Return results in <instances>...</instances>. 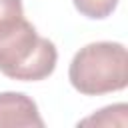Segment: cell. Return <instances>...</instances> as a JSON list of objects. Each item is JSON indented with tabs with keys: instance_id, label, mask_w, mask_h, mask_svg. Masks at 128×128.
<instances>
[{
	"instance_id": "obj_2",
	"label": "cell",
	"mask_w": 128,
	"mask_h": 128,
	"mask_svg": "<svg viewBox=\"0 0 128 128\" xmlns=\"http://www.w3.org/2000/svg\"><path fill=\"white\" fill-rule=\"evenodd\" d=\"M70 84L86 96L118 92L128 84V52L120 42H92L80 48L68 68Z\"/></svg>"
},
{
	"instance_id": "obj_1",
	"label": "cell",
	"mask_w": 128,
	"mask_h": 128,
	"mask_svg": "<svg viewBox=\"0 0 128 128\" xmlns=\"http://www.w3.org/2000/svg\"><path fill=\"white\" fill-rule=\"evenodd\" d=\"M58 62L52 40L40 36L22 16L0 28V72L12 80H44Z\"/></svg>"
},
{
	"instance_id": "obj_3",
	"label": "cell",
	"mask_w": 128,
	"mask_h": 128,
	"mask_svg": "<svg viewBox=\"0 0 128 128\" xmlns=\"http://www.w3.org/2000/svg\"><path fill=\"white\" fill-rule=\"evenodd\" d=\"M36 102L22 92H0V128H42Z\"/></svg>"
},
{
	"instance_id": "obj_4",
	"label": "cell",
	"mask_w": 128,
	"mask_h": 128,
	"mask_svg": "<svg viewBox=\"0 0 128 128\" xmlns=\"http://www.w3.org/2000/svg\"><path fill=\"white\" fill-rule=\"evenodd\" d=\"M72 2L82 16L92 20L108 18L118 6V0H72Z\"/></svg>"
},
{
	"instance_id": "obj_5",
	"label": "cell",
	"mask_w": 128,
	"mask_h": 128,
	"mask_svg": "<svg viewBox=\"0 0 128 128\" xmlns=\"http://www.w3.org/2000/svg\"><path fill=\"white\" fill-rule=\"evenodd\" d=\"M22 16H24L22 0H0V28Z\"/></svg>"
}]
</instances>
